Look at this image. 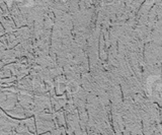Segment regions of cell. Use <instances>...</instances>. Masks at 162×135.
<instances>
[{"label":"cell","mask_w":162,"mask_h":135,"mask_svg":"<svg viewBox=\"0 0 162 135\" xmlns=\"http://www.w3.org/2000/svg\"><path fill=\"white\" fill-rule=\"evenodd\" d=\"M115 2V0H102V3L106 4V5H110V4H113Z\"/></svg>","instance_id":"1"}]
</instances>
